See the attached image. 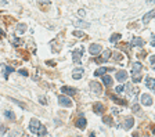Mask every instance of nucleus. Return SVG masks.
Wrapping results in <instances>:
<instances>
[{"label": "nucleus", "instance_id": "obj_1", "mask_svg": "<svg viewBox=\"0 0 155 137\" xmlns=\"http://www.w3.org/2000/svg\"><path fill=\"white\" fill-rule=\"evenodd\" d=\"M42 126H43V125H40V122L37 121V119H32V121H31V125H29V129H31L32 133L39 134L40 129H42Z\"/></svg>", "mask_w": 155, "mask_h": 137}, {"label": "nucleus", "instance_id": "obj_2", "mask_svg": "<svg viewBox=\"0 0 155 137\" xmlns=\"http://www.w3.org/2000/svg\"><path fill=\"white\" fill-rule=\"evenodd\" d=\"M58 104L62 107H71L72 105V100L67 96H60L58 97Z\"/></svg>", "mask_w": 155, "mask_h": 137}, {"label": "nucleus", "instance_id": "obj_3", "mask_svg": "<svg viewBox=\"0 0 155 137\" xmlns=\"http://www.w3.org/2000/svg\"><path fill=\"white\" fill-rule=\"evenodd\" d=\"M141 68H143V64H141V62H134V64H133V67H131V76L137 78V75L140 73Z\"/></svg>", "mask_w": 155, "mask_h": 137}, {"label": "nucleus", "instance_id": "obj_4", "mask_svg": "<svg viewBox=\"0 0 155 137\" xmlns=\"http://www.w3.org/2000/svg\"><path fill=\"white\" fill-rule=\"evenodd\" d=\"M140 103H141V104L143 105H151L152 104V97L150 96V94H145V93H144V94H141V97H140Z\"/></svg>", "mask_w": 155, "mask_h": 137}, {"label": "nucleus", "instance_id": "obj_5", "mask_svg": "<svg viewBox=\"0 0 155 137\" xmlns=\"http://www.w3.org/2000/svg\"><path fill=\"white\" fill-rule=\"evenodd\" d=\"M103 50V47H101V45H98V43H93L90 47H89V53L90 54H93V56H95V54H100V51Z\"/></svg>", "mask_w": 155, "mask_h": 137}, {"label": "nucleus", "instance_id": "obj_6", "mask_svg": "<svg viewBox=\"0 0 155 137\" xmlns=\"http://www.w3.org/2000/svg\"><path fill=\"white\" fill-rule=\"evenodd\" d=\"M90 89L95 93V94H101L103 93V86L98 82H90Z\"/></svg>", "mask_w": 155, "mask_h": 137}, {"label": "nucleus", "instance_id": "obj_7", "mask_svg": "<svg viewBox=\"0 0 155 137\" xmlns=\"http://www.w3.org/2000/svg\"><path fill=\"white\" fill-rule=\"evenodd\" d=\"M133 125H134V119H133V116H127L125 118V121H123V129L129 130L133 127Z\"/></svg>", "mask_w": 155, "mask_h": 137}, {"label": "nucleus", "instance_id": "obj_8", "mask_svg": "<svg viewBox=\"0 0 155 137\" xmlns=\"http://www.w3.org/2000/svg\"><path fill=\"white\" fill-rule=\"evenodd\" d=\"M115 79L118 82H120V83H122V82H125L127 79V72H126V71H123V69H122V71H118V72H116V75H115Z\"/></svg>", "mask_w": 155, "mask_h": 137}, {"label": "nucleus", "instance_id": "obj_9", "mask_svg": "<svg viewBox=\"0 0 155 137\" xmlns=\"http://www.w3.org/2000/svg\"><path fill=\"white\" fill-rule=\"evenodd\" d=\"M61 92L64 93V96H73V94H76V89L69 87V86H62L61 87Z\"/></svg>", "mask_w": 155, "mask_h": 137}, {"label": "nucleus", "instance_id": "obj_10", "mask_svg": "<svg viewBox=\"0 0 155 137\" xmlns=\"http://www.w3.org/2000/svg\"><path fill=\"white\" fill-rule=\"evenodd\" d=\"M82 54H83V50L79 48V50H75V51L72 53V58L75 62H80V58H82Z\"/></svg>", "mask_w": 155, "mask_h": 137}, {"label": "nucleus", "instance_id": "obj_11", "mask_svg": "<svg viewBox=\"0 0 155 137\" xmlns=\"http://www.w3.org/2000/svg\"><path fill=\"white\" fill-rule=\"evenodd\" d=\"M108 71H114V68H98L94 72V76H104Z\"/></svg>", "mask_w": 155, "mask_h": 137}, {"label": "nucleus", "instance_id": "obj_12", "mask_svg": "<svg viewBox=\"0 0 155 137\" xmlns=\"http://www.w3.org/2000/svg\"><path fill=\"white\" fill-rule=\"evenodd\" d=\"M93 109H94V112L95 114H98V115H101V114L104 112V105L101 104V103H95L94 105H93Z\"/></svg>", "mask_w": 155, "mask_h": 137}, {"label": "nucleus", "instance_id": "obj_13", "mask_svg": "<svg viewBox=\"0 0 155 137\" xmlns=\"http://www.w3.org/2000/svg\"><path fill=\"white\" fill-rule=\"evenodd\" d=\"M145 85H147L148 89H151V90H154V92H155V79L147 76V78H145Z\"/></svg>", "mask_w": 155, "mask_h": 137}, {"label": "nucleus", "instance_id": "obj_14", "mask_svg": "<svg viewBox=\"0 0 155 137\" xmlns=\"http://www.w3.org/2000/svg\"><path fill=\"white\" fill-rule=\"evenodd\" d=\"M86 123H87V122H86V119H84L83 116H80L79 119L76 121V127H79L80 130H83L84 127H86Z\"/></svg>", "mask_w": 155, "mask_h": 137}, {"label": "nucleus", "instance_id": "obj_15", "mask_svg": "<svg viewBox=\"0 0 155 137\" xmlns=\"http://www.w3.org/2000/svg\"><path fill=\"white\" fill-rule=\"evenodd\" d=\"M82 75H83V68H76L75 71L72 72V78H73V79H76V81H78V79H80V78H82Z\"/></svg>", "mask_w": 155, "mask_h": 137}, {"label": "nucleus", "instance_id": "obj_16", "mask_svg": "<svg viewBox=\"0 0 155 137\" xmlns=\"http://www.w3.org/2000/svg\"><path fill=\"white\" fill-rule=\"evenodd\" d=\"M154 17H155V11L147 12V14H145V15L143 17V22H144V24H148V22H150V21H151L152 18H154Z\"/></svg>", "mask_w": 155, "mask_h": 137}, {"label": "nucleus", "instance_id": "obj_17", "mask_svg": "<svg viewBox=\"0 0 155 137\" xmlns=\"http://www.w3.org/2000/svg\"><path fill=\"white\" fill-rule=\"evenodd\" d=\"M131 45L137 46V47H141V46H144V40L141 39V37H134V39L131 40Z\"/></svg>", "mask_w": 155, "mask_h": 137}, {"label": "nucleus", "instance_id": "obj_18", "mask_svg": "<svg viewBox=\"0 0 155 137\" xmlns=\"http://www.w3.org/2000/svg\"><path fill=\"white\" fill-rule=\"evenodd\" d=\"M103 83L105 86H112V78L109 75H104L103 76Z\"/></svg>", "mask_w": 155, "mask_h": 137}, {"label": "nucleus", "instance_id": "obj_19", "mask_svg": "<svg viewBox=\"0 0 155 137\" xmlns=\"http://www.w3.org/2000/svg\"><path fill=\"white\" fill-rule=\"evenodd\" d=\"M125 89H127V93H129V96H134L136 93H137V89L133 87V85H127Z\"/></svg>", "mask_w": 155, "mask_h": 137}, {"label": "nucleus", "instance_id": "obj_20", "mask_svg": "<svg viewBox=\"0 0 155 137\" xmlns=\"http://www.w3.org/2000/svg\"><path fill=\"white\" fill-rule=\"evenodd\" d=\"M25 31H26V25L25 24H18V26H17V33H18V35H22Z\"/></svg>", "mask_w": 155, "mask_h": 137}, {"label": "nucleus", "instance_id": "obj_21", "mask_svg": "<svg viewBox=\"0 0 155 137\" xmlns=\"http://www.w3.org/2000/svg\"><path fill=\"white\" fill-rule=\"evenodd\" d=\"M120 37H122V35H119V33H114V35L109 37V42H111V43H115V42L119 40Z\"/></svg>", "mask_w": 155, "mask_h": 137}, {"label": "nucleus", "instance_id": "obj_22", "mask_svg": "<svg viewBox=\"0 0 155 137\" xmlns=\"http://www.w3.org/2000/svg\"><path fill=\"white\" fill-rule=\"evenodd\" d=\"M111 100H114L116 103V104H122V105H126V101L122 100V98H118V97H115L114 94L111 96Z\"/></svg>", "mask_w": 155, "mask_h": 137}, {"label": "nucleus", "instance_id": "obj_23", "mask_svg": "<svg viewBox=\"0 0 155 137\" xmlns=\"http://www.w3.org/2000/svg\"><path fill=\"white\" fill-rule=\"evenodd\" d=\"M109 57H111V51H109V50H105V51L103 53V58H101V61H108L109 60Z\"/></svg>", "mask_w": 155, "mask_h": 137}, {"label": "nucleus", "instance_id": "obj_24", "mask_svg": "<svg viewBox=\"0 0 155 137\" xmlns=\"http://www.w3.org/2000/svg\"><path fill=\"white\" fill-rule=\"evenodd\" d=\"M103 122L105 123V125H112V118L109 116V115H105V116H103Z\"/></svg>", "mask_w": 155, "mask_h": 137}, {"label": "nucleus", "instance_id": "obj_25", "mask_svg": "<svg viewBox=\"0 0 155 137\" xmlns=\"http://www.w3.org/2000/svg\"><path fill=\"white\" fill-rule=\"evenodd\" d=\"M76 26H80V28H89V24L84 22V21H76Z\"/></svg>", "mask_w": 155, "mask_h": 137}, {"label": "nucleus", "instance_id": "obj_26", "mask_svg": "<svg viewBox=\"0 0 155 137\" xmlns=\"http://www.w3.org/2000/svg\"><path fill=\"white\" fill-rule=\"evenodd\" d=\"M4 115H6V118L11 119V121H14V119H15V115H14L11 111H6V112H4Z\"/></svg>", "mask_w": 155, "mask_h": 137}, {"label": "nucleus", "instance_id": "obj_27", "mask_svg": "<svg viewBox=\"0 0 155 137\" xmlns=\"http://www.w3.org/2000/svg\"><path fill=\"white\" fill-rule=\"evenodd\" d=\"M4 68H6V72H4V79H7V78H8V72H12L14 68H11V67H4Z\"/></svg>", "mask_w": 155, "mask_h": 137}, {"label": "nucleus", "instance_id": "obj_28", "mask_svg": "<svg viewBox=\"0 0 155 137\" xmlns=\"http://www.w3.org/2000/svg\"><path fill=\"white\" fill-rule=\"evenodd\" d=\"M115 90H116V94H122L125 92V86H118Z\"/></svg>", "mask_w": 155, "mask_h": 137}, {"label": "nucleus", "instance_id": "obj_29", "mask_svg": "<svg viewBox=\"0 0 155 137\" xmlns=\"http://www.w3.org/2000/svg\"><path fill=\"white\" fill-rule=\"evenodd\" d=\"M73 36H75V37H83L84 33L80 32V31H75V32H73Z\"/></svg>", "mask_w": 155, "mask_h": 137}, {"label": "nucleus", "instance_id": "obj_30", "mask_svg": "<svg viewBox=\"0 0 155 137\" xmlns=\"http://www.w3.org/2000/svg\"><path fill=\"white\" fill-rule=\"evenodd\" d=\"M11 101H12V103H15V104H17V105H20L21 108H25V105H24V104H21L20 101H17V100H15V98H11Z\"/></svg>", "mask_w": 155, "mask_h": 137}, {"label": "nucleus", "instance_id": "obj_31", "mask_svg": "<svg viewBox=\"0 0 155 137\" xmlns=\"http://www.w3.org/2000/svg\"><path fill=\"white\" fill-rule=\"evenodd\" d=\"M114 57H115V60H116V61H120V60H122V57H123V56H120L119 53H115V54H114Z\"/></svg>", "mask_w": 155, "mask_h": 137}, {"label": "nucleus", "instance_id": "obj_32", "mask_svg": "<svg viewBox=\"0 0 155 137\" xmlns=\"http://www.w3.org/2000/svg\"><path fill=\"white\" fill-rule=\"evenodd\" d=\"M133 111H134V112H139V111H140V107H139L137 104H134V105H133Z\"/></svg>", "mask_w": 155, "mask_h": 137}, {"label": "nucleus", "instance_id": "obj_33", "mask_svg": "<svg viewBox=\"0 0 155 137\" xmlns=\"http://www.w3.org/2000/svg\"><path fill=\"white\" fill-rule=\"evenodd\" d=\"M78 14H79L80 17H84V15H86V11H84V10H79V11H78Z\"/></svg>", "mask_w": 155, "mask_h": 137}, {"label": "nucleus", "instance_id": "obj_34", "mask_svg": "<svg viewBox=\"0 0 155 137\" xmlns=\"http://www.w3.org/2000/svg\"><path fill=\"white\" fill-rule=\"evenodd\" d=\"M20 73L21 75H24V76H28V71H25V69H21Z\"/></svg>", "mask_w": 155, "mask_h": 137}, {"label": "nucleus", "instance_id": "obj_35", "mask_svg": "<svg viewBox=\"0 0 155 137\" xmlns=\"http://www.w3.org/2000/svg\"><path fill=\"white\" fill-rule=\"evenodd\" d=\"M39 100H40V103H42V104H47V101H46V98H43V97H39Z\"/></svg>", "mask_w": 155, "mask_h": 137}, {"label": "nucleus", "instance_id": "obj_36", "mask_svg": "<svg viewBox=\"0 0 155 137\" xmlns=\"http://www.w3.org/2000/svg\"><path fill=\"white\" fill-rule=\"evenodd\" d=\"M112 114H114V115H119V111H118V108H112Z\"/></svg>", "mask_w": 155, "mask_h": 137}, {"label": "nucleus", "instance_id": "obj_37", "mask_svg": "<svg viewBox=\"0 0 155 137\" xmlns=\"http://www.w3.org/2000/svg\"><path fill=\"white\" fill-rule=\"evenodd\" d=\"M150 61H151L152 64H155V54H154L152 57H150Z\"/></svg>", "mask_w": 155, "mask_h": 137}, {"label": "nucleus", "instance_id": "obj_38", "mask_svg": "<svg viewBox=\"0 0 155 137\" xmlns=\"http://www.w3.org/2000/svg\"><path fill=\"white\" fill-rule=\"evenodd\" d=\"M17 134H18V132H12V133L10 134V137H18Z\"/></svg>", "mask_w": 155, "mask_h": 137}, {"label": "nucleus", "instance_id": "obj_39", "mask_svg": "<svg viewBox=\"0 0 155 137\" xmlns=\"http://www.w3.org/2000/svg\"><path fill=\"white\" fill-rule=\"evenodd\" d=\"M6 132V127L4 126H0V133H4Z\"/></svg>", "mask_w": 155, "mask_h": 137}, {"label": "nucleus", "instance_id": "obj_40", "mask_svg": "<svg viewBox=\"0 0 155 137\" xmlns=\"http://www.w3.org/2000/svg\"><path fill=\"white\" fill-rule=\"evenodd\" d=\"M133 137H140V133H139V132H136V133H133Z\"/></svg>", "mask_w": 155, "mask_h": 137}, {"label": "nucleus", "instance_id": "obj_41", "mask_svg": "<svg viewBox=\"0 0 155 137\" xmlns=\"http://www.w3.org/2000/svg\"><path fill=\"white\" fill-rule=\"evenodd\" d=\"M152 46H155V36L152 37Z\"/></svg>", "mask_w": 155, "mask_h": 137}, {"label": "nucleus", "instance_id": "obj_42", "mask_svg": "<svg viewBox=\"0 0 155 137\" xmlns=\"http://www.w3.org/2000/svg\"><path fill=\"white\" fill-rule=\"evenodd\" d=\"M89 137H95V134L94 133H90V134H89Z\"/></svg>", "mask_w": 155, "mask_h": 137}, {"label": "nucleus", "instance_id": "obj_43", "mask_svg": "<svg viewBox=\"0 0 155 137\" xmlns=\"http://www.w3.org/2000/svg\"><path fill=\"white\" fill-rule=\"evenodd\" d=\"M154 71H155V65H154Z\"/></svg>", "mask_w": 155, "mask_h": 137}]
</instances>
